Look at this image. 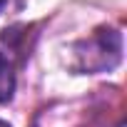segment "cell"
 Masks as SVG:
<instances>
[{
    "label": "cell",
    "instance_id": "1",
    "mask_svg": "<svg viewBox=\"0 0 127 127\" xmlns=\"http://www.w3.org/2000/svg\"><path fill=\"white\" fill-rule=\"evenodd\" d=\"M77 70H110L122 57V35L117 30H102L92 40L77 45Z\"/></svg>",
    "mask_w": 127,
    "mask_h": 127
},
{
    "label": "cell",
    "instance_id": "2",
    "mask_svg": "<svg viewBox=\"0 0 127 127\" xmlns=\"http://www.w3.org/2000/svg\"><path fill=\"white\" fill-rule=\"evenodd\" d=\"M15 92V72L13 62L5 52H0V102H8Z\"/></svg>",
    "mask_w": 127,
    "mask_h": 127
},
{
    "label": "cell",
    "instance_id": "3",
    "mask_svg": "<svg viewBox=\"0 0 127 127\" xmlns=\"http://www.w3.org/2000/svg\"><path fill=\"white\" fill-rule=\"evenodd\" d=\"M5 8H10V0H0V13H3Z\"/></svg>",
    "mask_w": 127,
    "mask_h": 127
},
{
    "label": "cell",
    "instance_id": "4",
    "mask_svg": "<svg viewBox=\"0 0 127 127\" xmlns=\"http://www.w3.org/2000/svg\"><path fill=\"white\" fill-rule=\"evenodd\" d=\"M0 127H10V125H8V122H3V120H0Z\"/></svg>",
    "mask_w": 127,
    "mask_h": 127
}]
</instances>
